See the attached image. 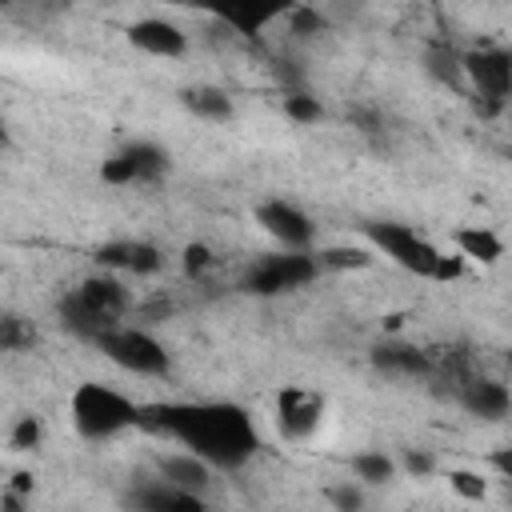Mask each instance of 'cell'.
Wrapping results in <instances>:
<instances>
[{"mask_svg": "<svg viewBox=\"0 0 512 512\" xmlns=\"http://www.w3.org/2000/svg\"><path fill=\"white\" fill-rule=\"evenodd\" d=\"M140 428L164 432L220 468H240L256 452V428L236 404H148L140 408Z\"/></svg>", "mask_w": 512, "mask_h": 512, "instance_id": "cell-1", "label": "cell"}, {"mask_svg": "<svg viewBox=\"0 0 512 512\" xmlns=\"http://www.w3.org/2000/svg\"><path fill=\"white\" fill-rule=\"evenodd\" d=\"M72 424L88 436V440H104L116 436L132 424H140V404L128 400L124 392L108 388V384H80L72 392Z\"/></svg>", "mask_w": 512, "mask_h": 512, "instance_id": "cell-2", "label": "cell"}, {"mask_svg": "<svg viewBox=\"0 0 512 512\" xmlns=\"http://www.w3.org/2000/svg\"><path fill=\"white\" fill-rule=\"evenodd\" d=\"M368 232V240L388 256V260H396L400 268H408V272H416V276H436V264H440V248H432L416 228H408V224H368L364 228Z\"/></svg>", "mask_w": 512, "mask_h": 512, "instance_id": "cell-3", "label": "cell"}, {"mask_svg": "<svg viewBox=\"0 0 512 512\" xmlns=\"http://www.w3.org/2000/svg\"><path fill=\"white\" fill-rule=\"evenodd\" d=\"M112 364L128 368V372H140V376H160L168 372V352L140 328H112L100 344H96Z\"/></svg>", "mask_w": 512, "mask_h": 512, "instance_id": "cell-4", "label": "cell"}, {"mask_svg": "<svg viewBox=\"0 0 512 512\" xmlns=\"http://www.w3.org/2000/svg\"><path fill=\"white\" fill-rule=\"evenodd\" d=\"M316 260L304 256V252H284V256H264L260 264H252L248 272V288L260 292V296H272V292H288V288H300L316 276Z\"/></svg>", "mask_w": 512, "mask_h": 512, "instance_id": "cell-5", "label": "cell"}, {"mask_svg": "<svg viewBox=\"0 0 512 512\" xmlns=\"http://www.w3.org/2000/svg\"><path fill=\"white\" fill-rule=\"evenodd\" d=\"M460 68L468 72V80L476 84V92L484 100H508L512 96V56L500 48H476L460 60Z\"/></svg>", "mask_w": 512, "mask_h": 512, "instance_id": "cell-6", "label": "cell"}, {"mask_svg": "<svg viewBox=\"0 0 512 512\" xmlns=\"http://www.w3.org/2000/svg\"><path fill=\"white\" fill-rule=\"evenodd\" d=\"M256 220H260V228H264L268 236H276L288 252H300V248L312 244V224H308V216H304L300 208H292L288 200H268V204H260V208H256Z\"/></svg>", "mask_w": 512, "mask_h": 512, "instance_id": "cell-7", "label": "cell"}, {"mask_svg": "<svg viewBox=\"0 0 512 512\" xmlns=\"http://www.w3.org/2000/svg\"><path fill=\"white\" fill-rule=\"evenodd\" d=\"M320 412H324V400L316 392H304V388H284L276 396V420H280V432L288 440H304L320 428Z\"/></svg>", "mask_w": 512, "mask_h": 512, "instance_id": "cell-8", "label": "cell"}, {"mask_svg": "<svg viewBox=\"0 0 512 512\" xmlns=\"http://www.w3.org/2000/svg\"><path fill=\"white\" fill-rule=\"evenodd\" d=\"M128 40L140 48V52H148V56H164V60H172V56H180L184 52V32L172 24V20H160V16H152V20H136L132 28H128Z\"/></svg>", "mask_w": 512, "mask_h": 512, "instance_id": "cell-9", "label": "cell"}, {"mask_svg": "<svg viewBox=\"0 0 512 512\" xmlns=\"http://www.w3.org/2000/svg\"><path fill=\"white\" fill-rule=\"evenodd\" d=\"M96 260L108 264V268L140 272V276H148V272L160 268V252L152 244H144V240H112V244L96 248Z\"/></svg>", "mask_w": 512, "mask_h": 512, "instance_id": "cell-10", "label": "cell"}, {"mask_svg": "<svg viewBox=\"0 0 512 512\" xmlns=\"http://www.w3.org/2000/svg\"><path fill=\"white\" fill-rule=\"evenodd\" d=\"M60 320H64V324H68L76 336L96 340V344H100V340H104L112 328H120L116 320H108V316H100L92 304H84V300H80V292H68V296L60 300Z\"/></svg>", "mask_w": 512, "mask_h": 512, "instance_id": "cell-11", "label": "cell"}, {"mask_svg": "<svg viewBox=\"0 0 512 512\" xmlns=\"http://www.w3.org/2000/svg\"><path fill=\"white\" fill-rule=\"evenodd\" d=\"M136 508L140 512H204V500L176 484H148L136 492Z\"/></svg>", "mask_w": 512, "mask_h": 512, "instance_id": "cell-12", "label": "cell"}, {"mask_svg": "<svg viewBox=\"0 0 512 512\" xmlns=\"http://www.w3.org/2000/svg\"><path fill=\"white\" fill-rule=\"evenodd\" d=\"M76 292H80L84 304H92V308H96L100 316H108V320H120L124 308H128V288H124L120 280H112V276H92V280H84Z\"/></svg>", "mask_w": 512, "mask_h": 512, "instance_id": "cell-13", "label": "cell"}, {"mask_svg": "<svg viewBox=\"0 0 512 512\" xmlns=\"http://www.w3.org/2000/svg\"><path fill=\"white\" fill-rule=\"evenodd\" d=\"M460 400H464V408L472 416H484V420L504 416L508 404H512V396H508V388L500 380H468L464 392H460Z\"/></svg>", "mask_w": 512, "mask_h": 512, "instance_id": "cell-14", "label": "cell"}, {"mask_svg": "<svg viewBox=\"0 0 512 512\" xmlns=\"http://www.w3.org/2000/svg\"><path fill=\"white\" fill-rule=\"evenodd\" d=\"M160 472H164V484H176V488H188V492H200L208 484V460H200L192 452L160 460Z\"/></svg>", "mask_w": 512, "mask_h": 512, "instance_id": "cell-15", "label": "cell"}, {"mask_svg": "<svg viewBox=\"0 0 512 512\" xmlns=\"http://www.w3.org/2000/svg\"><path fill=\"white\" fill-rule=\"evenodd\" d=\"M456 248H460V256H468V260H476V264H496V260L504 256L500 236L488 232V228H460V232H456Z\"/></svg>", "mask_w": 512, "mask_h": 512, "instance_id": "cell-16", "label": "cell"}, {"mask_svg": "<svg viewBox=\"0 0 512 512\" xmlns=\"http://www.w3.org/2000/svg\"><path fill=\"white\" fill-rule=\"evenodd\" d=\"M184 104H188L196 116H204V120H228V116H232V100H228L220 88H208V84L188 88V92H184Z\"/></svg>", "mask_w": 512, "mask_h": 512, "instance_id": "cell-17", "label": "cell"}, {"mask_svg": "<svg viewBox=\"0 0 512 512\" xmlns=\"http://www.w3.org/2000/svg\"><path fill=\"white\" fill-rule=\"evenodd\" d=\"M372 360L380 368H388V372H408V376H416V372L428 368V356L416 352V348H404V344H384V348H376Z\"/></svg>", "mask_w": 512, "mask_h": 512, "instance_id": "cell-18", "label": "cell"}, {"mask_svg": "<svg viewBox=\"0 0 512 512\" xmlns=\"http://www.w3.org/2000/svg\"><path fill=\"white\" fill-rule=\"evenodd\" d=\"M124 156H128L132 168H136V180H156V176L164 172V152H160L156 144H128Z\"/></svg>", "mask_w": 512, "mask_h": 512, "instance_id": "cell-19", "label": "cell"}, {"mask_svg": "<svg viewBox=\"0 0 512 512\" xmlns=\"http://www.w3.org/2000/svg\"><path fill=\"white\" fill-rule=\"evenodd\" d=\"M220 20H224V24H232L240 36H256V32L272 20V12H264V8H236V4H232V8H224V12H220Z\"/></svg>", "mask_w": 512, "mask_h": 512, "instance_id": "cell-20", "label": "cell"}, {"mask_svg": "<svg viewBox=\"0 0 512 512\" xmlns=\"http://www.w3.org/2000/svg\"><path fill=\"white\" fill-rule=\"evenodd\" d=\"M316 264L320 268H368L372 264V256L364 252V248H324L320 256H316Z\"/></svg>", "mask_w": 512, "mask_h": 512, "instance_id": "cell-21", "label": "cell"}, {"mask_svg": "<svg viewBox=\"0 0 512 512\" xmlns=\"http://www.w3.org/2000/svg\"><path fill=\"white\" fill-rule=\"evenodd\" d=\"M448 488L464 500H484L488 496V480L480 472H468V468H452L448 472Z\"/></svg>", "mask_w": 512, "mask_h": 512, "instance_id": "cell-22", "label": "cell"}, {"mask_svg": "<svg viewBox=\"0 0 512 512\" xmlns=\"http://www.w3.org/2000/svg\"><path fill=\"white\" fill-rule=\"evenodd\" d=\"M352 468H356V476L368 480V484H384V480H392V460L380 456V452H364V456H356Z\"/></svg>", "mask_w": 512, "mask_h": 512, "instance_id": "cell-23", "label": "cell"}, {"mask_svg": "<svg viewBox=\"0 0 512 512\" xmlns=\"http://www.w3.org/2000/svg\"><path fill=\"white\" fill-rule=\"evenodd\" d=\"M288 28H292V36H316V32H324V16L316 8H292Z\"/></svg>", "mask_w": 512, "mask_h": 512, "instance_id": "cell-24", "label": "cell"}, {"mask_svg": "<svg viewBox=\"0 0 512 512\" xmlns=\"http://www.w3.org/2000/svg\"><path fill=\"white\" fill-rule=\"evenodd\" d=\"M100 180H104V184H132V180H136V168H132V160H128L124 152H116L112 160L100 164Z\"/></svg>", "mask_w": 512, "mask_h": 512, "instance_id": "cell-25", "label": "cell"}, {"mask_svg": "<svg viewBox=\"0 0 512 512\" xmlns=\"http://www.w3.org/2000/svg\"><path fill=\"white\" fill-rule=\"evenodd\" d=\"M284 112H288L292 120H300V124H312V120H320V104H316L312 96H304V92H288V100H284Z\"/></svg>", "mask_w": 512, "mask_h": 512, "instance_id": "cell-26", "label": "cell"}, {"mask_svg": "<svg viewBox=\"0 0 512 512\" xmlns=\"http://www.w3.org/2000/svg\"><path fill=\"white\" fill-rule=\"evenodd\" d=\"M40 444V420L36 416H24L16 428H12V448L16 452H32Z\"/></svg>", "mask_w": 512, "mask_h": 512, "instance_id": "cell-27", "label": "cell"}, {"mask_svg": "<svg viewBox=\"0 0 512 512\" xmlns=\"http://www.w3.org/2000/svg\"><path fill=\"white\" fill-rule=\"evenodd\" d=\"M208 264H212L208 244H188V248H184V272H188V276H200Z\"/></svg>", "mask_w": 512, "mask_h": 512, "instance_id": "cell-28", "label": "cell"}, {"mask_svg": "<svg viewBox=\"0 0 512 512\" xmlns=\"http://www.w3.org/2000/svg\"><path fill=\"white\" fill-rule=\"evenodd\" d=\"M328 500L340 508V512H360V492L352 488V484H340V488H328Z\"/></svg>", "mask_w": 512, "mask_h": 512, "instance_id": "cell-29", "label": "cell"}, {"mask_svg": "<svg viewBox=\"0 0 512 512\" xmlns=\"http://www.w3.org/2000/svg\"><path fill=\"white\" fill-rule=\"evenodd\" d=\"M488 464H492V468L512 484V448H496V452L488 456Z\"/></svg>", "mask_w": 512, "mask_h": 512, "instance_id": "cell-30", "label": "cell"}, {"mask_svg": "<svg viewBox=\"0 0 512 512\" xmlns=\"http://www.w3.org/2000/svg\"><path fill=\"white\" fill-rule=\"evenodd\" d=\"M404 464H408V472H412V476H424V472L432 468V460H428L424 452H408V456H404Z\"/></svg>", "mask_w": 512, "mask_h": 512, "instance_id": "cell-31", "label": "cell"}, {"mask_svg": "<svg viewBox=\"0 0 512 512\" xmlns=\"http://www.w3.org/2000/svg\"><path fill=\"white\" fill-rule=\"evenodd\" d=\"M8 492H16V496H24V492H32V476H28V472H16V476L8 480Z\"/></svg>", "mask_w": 512, "mask_h": 512, "instance_id": "cell-32", "label": "cell"}, {"mask_svg": "<svg viewBox=\"0 0 512 512\" xmlns=\"http://www.w3.org/2000/svg\"><path fill=\"white\" fill-rule=\"evenodd\" d=\"M16 344H20V324L4 320V348H16Z\"/></svg>", "mask_w": 512, "mask_h": 512, "instance_id": "cell-33", "label": "cell"}, {"mask_svg": "<svg viewBox=\"0 0 512 512\" xmlns=\"http://www.w3.org/2000/svg\"><path fill=\"white\" fill-rule=\"evenodd\" d=\"M4 512H24L20 496H16V492H8V488H4Z\"/></svg>", "mask_w": 512, "mask_h": 512, "instance_id": "cell-34", "label": "cell"}, {"mask_svg": "<svg viewBox=\"0 0 512 512\" xmlns=\"http://www.w3.org/2000/svg\"><path fill=\"white\" fill-rule=\"evenodd\" d=\"M508 360H512V352H508Z\"/></svg>", "mask_w": 512, "mask_h": 512, "instance_id": "cell-35", "label": "cell"}, {"mask_svg": "<svg viewBox=\"0 0 512 512\" xmlns=\"http://www.w3.org/2000/svg\"><path fill=\"white\" fill-rule=\"evenodd\" d=\"M508 56H512V52H508Z\"/></svg>", "mask_w": 512, "mask_h": 512, "instance_id": "cell-36", "label": "cell"}]
</instances>
